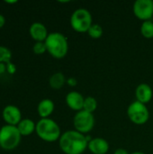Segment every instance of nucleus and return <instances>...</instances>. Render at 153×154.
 Returning <instances> with one entry per match:
<instances>
[{"label": "nucleus", "mask_w": 153, "mask_h": 154, "mask_svg": "<svg viewBox=\"0 0 153 154\" xmlns=\"http://www.w3.org/2000/svg\"><path fill=\"white\" fill-rule=\"evenodd\" d=\"M59 143L65 154H82L88 146L87 137L76 130L64 133L60 136Z\"/></svg>", "instance_id": "obj_1"}, {"label": "nucleus", "mask_w": 153, "mask_h": 154, "mask_svg": "<svg viewBox=\"0 0 153 154\" xmlns=\"http://www.w3.org/2000/svg\"><path fill=\"white\" fill-rule=\"evenodd\" d=\"M35 132L40 139L47 143H53L60 138L59 125L50 118H41L36 123Z\"/></svg>", "instance_id": "obj_2"}, {"label": "nucleus", "mask_w": 153, "mask_h": 154, "mask_svg": "<svg viewBox=\"0 0 153 154\" xmlns=\"http://www.w3.org/2000/svg\"><path fill=\"white\" fill-rule=\"evenodd\" d=\"M44 42L46 44L47 51L53 58L62 59L67 55L69 43L67 38L62 33L58 32H50Z\"/></svg>", "instance_id": "obj_3"}, {"label": "nucleus", "mask_w": 153, "mask_h": 154, "mask_svg": "<svg viewBox=\"0 0 153 154\" xmlns=\"http://www.w3.org/2000/svg\"><path fill=\"white\" fill-rule=\"evenodd\" d=\"M22 135L16 126L5 125L0 128V148L5 151H13L21 143Z\"/></svg>", "instance_id": "obj_4"}, {"label": "nucleus", "mask_w": 153, "mask_h": 154, "mask_svg": "<svg viewBox=\"0 0 153 154\" xmlns=\"http://www.w3.org/2000/svg\"><path fill=\"white\" fill-rule=\"evenodd\" d=\"M92 24V15L87 9L78 8L71 14L70 25L78 32H87Z\"/></svg>", "instance_id": "obj_5"}, {"label": "nucleus", "mask_w": 153, "mask_h": 154, "mask_svg": "<svg viewBox=\"0 0 153 154\" xmlns=\"http://www.w3.org/2000/svg\"><path fill=\"white\" fill-rule=\"evenodd\" d=\"M127 115L129 119L135 125H142L148 122L150 117V113L145 106L139 101L133 102L127 109Z\"/></svg>", "instance_id": "obj_6"}, {"label": "nucleus", "mask_w": 153, "mask_h": 154, "mask_svg": "<svg viewBox=\"0 0 153 154\" xmlns=\"http://www.w3.org/2000/svg\"><path fill=\"white\" fill-rule=\"evenodd\" d=\"M73 125L76 131L81 134L89 133L95 126V117L93 114L85 110L78 111L73 119Z\"/></svg>", "instance_id": "obj_7"}, {"label": "nucleus", "mask_w": 153, "mask_h": 154, "mask_svg": "<svg viewBox=\"0 0 153 154\" xmlns=\"http://www.w3.org/2000/svg\"><path fill=\"white\" fill-rule=\"evenodd\" d=\"M133 14L137 18L149 21L153 16L152 0H137L133 4Z\"/></svg>", "instance_id": "obj_8"}, {"label": "nucleus", "mask_w": 153, "mask_h": 154, "mask_svg": "<svg viewBox=\"0 0 153 154\" xmlns=\"http://www.w3.org/2000/svg\"><path fill=\"white\" fill-rule=\"evenodd\" d=\"M2 117L5 122V125L17 126V125L22 121V113L16 106L8 105L5 106L2 111Z\"/></svg>", "instance_id": "obj_9"}, {"label": "nucleus", "mask_w": 153, "mask_h": 154, "mask_svg": "<svg viewBox=\"0 0 153 154\" xmlns=\"http://www.w3.org/2000/svg\"><path fill=\"white\" fill-rule=\"evenodd\" d=\"M29 33L32 39H33L36 42H45V40L49 35L46 26L40 22H35L31 24L29 28Z\"/></svg>", "instance_id": "obj_10"}, {"label": "nucleus", "mask_w": 153, "mask_h": 154, "mask_svg": "<svg viewBox=\"0 0 153 154\" xmlns=\"http://www.w3.org/2000/svg\"><path fill=\"white\" fill-rule=\"evenodd\" d=\"M85 98L78 91H71L66 96V103L68 106L75 111H81L83 110Z\"/></svg>", "instance_id": "obj_11"}, {"label": "nucleus", "mask_w": 153, "mask_h": 154, "mask_svg": "<svg viewBox=\"0 0 153 154\" xmlns=\"http://www.w3.org/2000/svg\"><path fill=\"white\" fill-rule=\"evenodd\" d=\"M87 148L93 154H106L109 151V143L105 139L96 137L90 140Z\"/></svg>", "instance_id": "obj_12"}, {"label": "nucleus", "mask_w": 153, "mask_h": 154, "mask_svg": "<svg viewBox=\"0 0 153 154\" xmlns=\"http://www.w3.org/2000/svg\"><path fill=\"white\" fill-rule=\"evenodd\" d=\"M135 96L137 98V101L142 103V104H147L149 103L153 96L152 88H151L150 85L146 83L140 84L135 90Z\"/></svg>", "instance_id": "obj_13"}, {"label": "nucleus", "mask_w": 153, "mask_h": 154, "mask_svg": "<svg viewBox=\"0 0 153 154\" xmlns=\"http://www.w3.org/2000/svg\"><path fill=\"white\" fill-rule=\"evenodd\" d=\"M54 103L51 99L45 98L40 101L37 106V112L41 118H49V116L54 111Z\"/></svg>", "instance_id": "obj_14"}, {"label": "nucleus", "mask_w": 153, "mask_h": 154, "mask_svg": "<svg viewBox=\"0 0 153 154\" xmlns=\"http://www.w3.org/2000/svg\"><path fill=\"white\" fill-rule=\"evenodd\" d=\"M16 127L22 136H29L33 132H35L36 124L32 120L29 118H25V119H22V121L17 125Z\"/></svg>", "instance_id": "obj_15"}, {"label": "nucleus", "mask_w": 153, "mask_h": 154, "mask_svg": "<svg viewBox=\"0 0 153 154\" xmlns=\"http://www.w3.org/2000/svg\"><path fill=\"white\" fill-rule=\"evenodd\" d=\"M66 82H67L66 78L64 74L61 72H56L52 74L49 79V84L50 88L53 89H60Z\"/></svg>", "instance_id": "obj_16"}, {"label": "nucleus", "mask_w": 153, "mask_h": 154, "mask_svg": "<svg viewBox=\"0 0 153 154\" xmlns=\"http://www.w3.org/2000/svg\"><path fill=\"white\" fill-rule=\"evenodd\" d=\"M141 32L143 37L147 39H151L153 38V22L149 21H144L142 23L141 26Z\"/></svg>", "instance_id": "obj_17"}, {"label": "nucleus", "mask_w": 153, "mask_h": 154, "mask_svg": "<svg viewBox=\"0 0 153 154\" xmlns=\"http://www.w3.org/2000/svg\"><path fill=\"white\" fill-rule=\"evenodd\" d=\"M97 107V102L95 97H87L84 100V106H83V110L88 112V113H93L96 111Z\"/></svg>", "instance_id": "obj_18"}, {"label": "nucleus", "mask_w": 153, "mask_h": 154, "mask_svg": "<svg viewBox=\"0 0 153 154\" xmlns=\"http://www.w3.org/2000/svg\"><path fill=\"white\" fill-rule=\"evenodd\" d=\"M12 51L9 48L0 45V63H8L12 60Z\"/></svg>", "instance_id": "obj_19"}, {"label": "nucleus", "mask_w": 153, "mask_h": 154, "mask_svg": "<svg viewBox=\"0 0 153 154\" xmlns=\"http://www.w3.org/2000/svg\"><path fill=\"white\" fill-rule=\"evenodd\" d=\"M88 35L93 39H98L103 34V28L97 23H93L87 31Z\"/></svg>", "instance_id": "obj_20"}, {"label": "nucleus", "mask_w": 153, "mask_h": 154, "mask_svg": "<svg viewBox=\"0 0 153 154\" xmlns=\"http://www.w3.org/2000/svg\"><path fill=\"white\" fill-rule=\"evenodd\" d=\"M32 51L37 55L43 54L44 52L47 51V48H46L45 42H35L33 47H32Z\"/></svg>", "instance_id": "obj_21"}, {"label": "nucleus", "mask_w": 153, "mask_h": 154, "mask_svg": "<svg viewBox=\"0 0 153 154\" xmlns=\"http://www.w3.org/2000/svg\"><path fill=\"white\" fill-rule=\"evenodd\" d=\"M6 72L10 75H14L16 72V66L12 61L6 63Z\"/></svg>", "instance_id": "obj_22"}, {"label": "nucleus", "mask_w": 153, "mask_h": 154, "mask_svg": "<svg viewBox=\"0 0 153 154\" xmlns=\"http://www.w3.org/2000/svg\"><path fill=\"white\" fill-rule=\"evenodd\" d=\"M67 84L69 85V86H70V87H75V86H77V84H78V80L75 79V78H69L68 79H67Z\"/></svg>", "instance_id": "obj_23"}, {"label": "nucleus", "mask_w": 153, "mask_h": 154, "mask_svg": "<svg viewBox=\"0 0 153 154\" xmlns=\"http://www.w3.org/2000/svg\"><path fill=\"white\" fill-rule=\"evenodd\" d=\"M114 154H130L125 149H123V148H120V149H117L115 151Z\"/></svg>", "instance_id": "obj_24"}, {"label": "nucleus", "mask_w": 153, "mask_h": 154, "mask_svg": "<svg viewBox=\"0 0 153 154\" xmlns=\"http://www.w3.org/2000/svg\"><path fill=\"white\" fill-rule=\"evenodd\" d=\"M6 72V63H0V75Z\"/></svg>", "instance_id": "obj_25"}, {"label": "nucleus", "mask_w": 153, "mask_h": 154, "mask_svg": "<svg viewBox=\"0 0 153 154\" xmlns=\"http://www.w3.org/2000/svg\"><path fill=\"white\" fill-rule=\"evenodd\" d=\"M5 24V18L3 14H0V29L3 28Z\"/></svg>", "instance_id": "obj_26"}, {"label": "nucleus", "mask_w": 153, "mask_h": 154, "mask_svg": "<svg viewBox=\"0 0 153 154\" xmlns=\"http://www.w3.org/2000/svg\"><path fill=\"white\" fill-rule=\"evenodd\" d=\"M5 3H7V4H15V3H17V1H5Z\"/></svg>", "instance_id": "obj_27"}, {"label": "nucleus", "mask_w": 153, "mask_h": 154, "mask_svg": "<svg viewBox=\"0 0 153 154\" xmlns=\"http://www.w3.org/2000/svg\"><path fill=\"white\" fill-rule=\"evenodd\" d=\"M131 154H145L144 152H133V153Z\"/></svg>", "instance_id": "obj_28"}]
</instances>
